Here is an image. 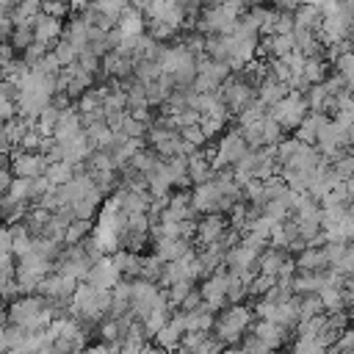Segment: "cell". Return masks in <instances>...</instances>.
<instances>
[{
    "label": "cell",
    "instance_id": "obj_1",
    "mask_svg": "<svg viewBox=\"0 0 354 354\" xmlns=\"http://www.w3.org/2000/svg\"><path fill=\"white\" fill-rule=\"evenodd\" d=\"M55 318H58L55 307L44 296H36V293L14 299L8 304V315H6L8 324H17V326H22L28 332H47Z\"/></svg>",
    "mask_w": 354,
    "mask_h": 354
},
{
    "label": "cell",
    "instance_id": "obj_2",
    "mask_svg": "<svg viewBox=\"0 0 354 354\" xmlns=\"http://www.w3.org/2000/svg\"><path fill=\"white\" fill-rule=\"evenodd\" d=\"M69 307H72V313L77 318H83L88 324L100 321L113 307V290H102V288H94L91 282H80L75 296H72V301H69Z\"/></svg>",
    "mask_w": 354,
    "mask_h": 354
},
{
    "label": "cell",
    "instance_id": "obj_3",
    "mask_svg": "<svg viewBox=\"0 0 354 354\" xmlns=\"http://www.w3.org/2000/svg\"><path fill=\"white\" fill-rule=\"evenodd\" d=\"M158 64H160V72L174 77L177 86H188L196 80V55L185 44L163 47L158 55Z\"/></svg>",
    "mask_w": 354,
    "mask_h": 354
},
{
    "label": "cell",
    "instance_id": "obj_4",
    "mask_svg": "<svg viewBox=\"0 0 354 354\" xmlns=\"http://www.w3.org/2000/svg\"><path fill=\"white\" fill-rule=\"evenodd\" d=\"M216 337L227 346L238 343L243 332H252V310L243 304H230L218 318H216Z\"/></svg>",
    "mask_w": 354,
    "mask_h": 354
},
{
    "label": "cell",
    "instance_id": "obj_5",
    "mask_svg": "<svg viewBox=\"0 0 354 354\" xmlns=\"http://www.w3.org/2000/svg\"><path fill=\"white\" fill-rule=\"evenodd\" d=\"M241 22V8L230 6V3H213L202 11L196 28L205 30V33H213V36H230Z\"/></svg>",
    "mask_w": 354,
    "mask_h": 354
},
{
    "label": "cell",
    "instance_id": "obj_6",
    "mask_svg": "<svg viewBox=\"0 0 354 354\" xmlns=\"http://www.w3.org/2000/svg\"><path fill=\"white\" fill-rule=\"evenodd\" d=\"M47 271H50V260L36 254V252H28L25 257H17V288L22 296L33 293L41 288V282L47 279Z\"/></svg>",
    "mask_w": 354,
    "mask_h": 354
},
{
    "label": "cell",
    "instance_id": "obj_7",
    "mask_svg": "<svg viewBox=\"0 0 354 354\" xmlns=\"http://www.w3.org/2000/svg\"><path fill=\"white\" fill-rule=\"evenodd\" d=\"M47 332L53 337V351L55 354H77L83 348V343H86V332L75 318L58 315Z\"/></svg>",
    "mask_w": 354,
    "mask_h": 354
},
{
    "label": "cell",
    "instance_id": "obj_8",
    "mask_svg": "<svg viewBox=\"0 0 354 354\" xmlns=\"http://www.w3.org/2000/svg\"><path fill=\"white\" fill-rule=\"evenodd\" d=\"M254 315L257 321H274L285 329L296 326L301 321V313H299V299H260L257 307H254Z\"/></svg>",
    "mask_w": 354,
    "mask_h": 354
},
{
    "label": "cell",
    "instance_id": "obj_9",
    "mask_svg": "<svg viewBox=\"0 0 354 354\" xmlns=\"http://www.w3.org/2000/svg\"><path fill=\"white\" fill-rule=\"evenodd\" d=\"M230 64L216 61V58H199L196 61V80H194V91L199 94H216L221 91V86L230 80Z\"/></svg>",
    "mask_w": 354,
    "mask_h": 354
},
{
    "label": "cell",
    "instance_id": "obj_10",
    "mask_svg": "<svg viewBox=\"0 0 354 354\" xmlns=\"http://www.w3.org/2000/svg\"><path fill=\"white\" fill-rule=\"evenodd\" d=\"M249 149H252V147H249V141L243 138V133H241V130H230V133L221 136V141H218V147L213 149L210 160H213L216 169H224V166L232 169L235 163H241V160L246 158Z\"/></svg>",
    "mask_w": 354,
    "mask_h": 354
},
{
    "label": "cell",
    "instance_id": "obj_11",
    "mask_svg": "<svg viewBox=\"0 0 354 354\" xmlns=\"http://www.w3.org/2000/svg\"><path fill=\"white\" fill-rule=\"evenodd\" d=\"M307 111H310L307 97H301L299 91H290L282 102H277V105L271 108L268 116H271L274 122H279L282 130H296V127L307 119Z\"/></svg>",
    "mask_w": 354,
    "mask_h": 354
},
{
    "label": "cell",
    "instance_id": "obj_12",
    "mask_svg": "<svg viewBox=\"0 0 354 354\" xmlns=\"http://www.w3.org/2000/svg\"><path fill=\"white\" fill-rule=\"evenodd\" d=\"M8 163H11L14 177H25V180L41 177V174L47 171V166H50L47 155H41V152H28V149L11 152V155H8Z\"/></svg>",
    "mask_w": 354,
    "mask_h": 354
},
{
    "label": "cell",
    "instance_id": "obj_13",
    "mask_svg": "<svg viewBox=\"0 0 354 354\" xmlns=\"http://www.w3.org/2000/svg\"><path fill=\"white\" fill-rule=\"evenodd\" d=\"M221 100L227 102V108H232V111H243L246 105H252L257 97H254V88H252V83L243 77V75H238V77H232L230 75V80L221 86Z\"/></svg>",
    "mask_w": 354,
    "mask_h": 354
},
{
    "label": "cell",
    "instance_id": "obj_14",
    "mask_svg": "<svg viewBox=\"0 0 354 354\" xmlns=\"http://www.w3.org/2000/svg\"><path fill=\"white\" fill-rule=\"evenodd\" d=\"M199 293H202L205 307H210V310H221L224 304H230V274H224V271L210 274V277L202 282Z\"/></svg>",
    "mask_w": 354,
    "mask_h": 354
},
{
    "label": "cell",
    "instance_id": "obj_15",
    "mask_svg": "<svg viewBox=\"0 0 354 354\" xmlns=\"http://www.w3.org/2000/svg\"><path fill=\"white\" fill-rule=\"evenodd\" d=\"M122 277H124V274H122V268L116 266L113 257H100V260L91 266L86 282H91L94 288H102V290H113V288L122 282Z\"/></svg>",
    "mask_w": 354,
    "mask_h": 354
},
{
    "label": "cell",
    "instance_id": "obj_16",
    "mask_svg": "<svg viewBox=\"0 0 354 354\" xmlns=\"http://www.w3.org/2000/svg\"><path fill=\"white\" fill-rule=\"evenodd\" d=\"M227 218L221 216V213H210V216H205L199 224H196V241L207 249V246H216V243H224V238H227Z\"/></svg>",
    "mask_w": 354,
    "mask_h": 354
},
{
    "label": "cell",
    "instance_id": "obj_17",
    "mask_svg": "<svg viewBox=\"0 0 354 354\" xmlns=\"http://www.w3.org/2000/svg\"><path fill=\"white\" fill-rule=\"evenodd\" d=\"M33 33H36V41L44 44V47H55L61 39H64V25L58 17H50V14H39L36 22H33Z\"/></svg>",
    "mask_w": 354,
    "mask_h": 354
},
{
    "label": "cell",
    "instance_id": "obj_18",
    "mask_svg": "<svg viewBox=\"0 0 354 354\" xmlns=\"http://www.w3.org/2000/svg\"><path fill=\"white\" fill-rule=\"evenodd\" d=\"M185 321H183V313H177V315H171L169 318V324L155 335V343H158V348H163V351H174V348H180L183 346V340H185Z\"/></svg>",
    "mask_w": 354,
    "mask_h": 354
},
{
    "label": "cell",
    "instance_id": "obj_19",
    "mask_svg": "<svg viewBox=\"0 0 354 354\" xmlns=\"http://www.w3.org/2000/svg\"><path fill=\"white\" fill-rule=\"evenodd\" d=\"M83 130H86L83 116L77 111H72V108H64L61 116H58V122H55V127H53V138L64 144V141H72L75 136H80Z\"/></svg>",
    "mask_w": 354,
    "mask_h": 354
},
{
    "label": "cell",
    "instance_id": "obj_20",
    "mask_svg": "<svg viewBox=\"0 0 354 354\" xmlns=\"http://www.w3.org/2000/svg\"><path fill=\"white\" fill-rule=\"evenodd\" d=\"M221 340L213 335H207V332H191V335H185V340H183V346H180V351L183 354H221Z\"/></svg>",
    "mask_w": 354,
    "mask_h": 354
},
{
    "label": "cell",
    "instance_id": "obj_21",
    "mask_svg": "<svg viewBox=\"0 0 354 354\" xmlns=\"http://www.w3.org/2000/svg\"><path fill=\"white\" fill-rule=\"evenodd\" d=\"M288 94H290V86L282 83V80H277L274 75H266L263 83L257 86V100H260L266 108H274V105L282 102Z\"/></svg>",
    "mask_w": 354,
    "mask_h": 354
},
{
    "label": "cell",
    "instance_id": "obj_22",
    "mask_svg": "<svg viewBox=\"0 0 354 354\" xmlns=\"http://www.w3.org/2000/svg\"><path fill=\"white\" fill-rule=\"evenodd\" d=\"M191 252H194V249H191V243H188V241H183V238L155 241V257H158L160 263H177V260L188 257Z\"/></svg>",
    "mask_w": 354,
    "mask_h": 354
},
{
    "label": "cell",
    "instance_id": "obj_23",
    "mask_svg": "<svg viewBox=\"0 0 354 354\" xmlns=\"http://www.w3.org/2000/svg\"><path fill=\"white\" fill-rule=\"evenodd\" d=\"M296 268L299 271H326L329 268V257L324 246H307L304 252L296 254Z\"/></svg>",
    "mask_w": 354,
    "mask_h": 354
},
{
    "label": "cell",
    "instance_id": "obj_24",
    "mask_svg": "<svg viewBox=\"0 0 354 354\" xmlns=\"http://www.w3.org/2000/svg\"><path fill=\"white\" fill-rule=\"evenodd\" d=\"M183 321H185V332H210L216 326L213 310L210 307H196V310H183Z\"/></svg>",
    "mask_w": 354,
    "mask_h": 354
},
{
    "label": "cell",
    "instance_id": "obj_25",
    "mask_svg": "<svg viewBox=\"0 0 354 354\" xmlns=\"http://www.w3.org/2000/svg\"><path fill=\"white\" fill-rule=\"evenodd\" d=\"M252 335H254L257 340H263L268 348H279V346L285 343L288 329L279 326V324H274V321H257V324L252 326Z\"/></svg>",
    "mask_w": 354,
    "mask_h": 354
},
{
    "label": "cell",
    "instance_id": "obj_26",
    "mask_svg": "<svg viewBox=\"0 0 354 354\" xmlns=\"http://www.w3.org/2000/svg\"><path fill=\"white\" fill-rule=\"evenodd\" d=\"M119 36L122 39H136V36H144V11L138 8H124V14L119 17V25H116Z\"/></svg>",
    "mask_w": 354,
    "mask_h": 354
},
{
    "label": "cell",
    "instance_id": "obj_27",
    "mask_svg": "<svg viewBox=\"0 0 354 354\" xmlns=\"http://www.w3.org/2000/svg\"><path fill=\"white\" fill-rule=\"evenodd\" d=\"M213 174H216V166H213L210 155L196 152V155H191V158H188V177H191L196 185L210 183V180H213Z\"/></svg>",
    "mask_w": 354,
    "mask_h": 354
},
{
    "label": "cell",
    "instance_id": "obj_28",
    "mask_svg": "<svg viewBox=\"0 0 354 354\" xmlns=\"http://www.w3.org/2000/svg\"><path fill=\"white\" fill-rule=\"evenodd\" d=\"M105 72L108 75H113V77H119V80H124V77H130V75H136V58H130V55H122V53H108L105 55Z\"/></svg>",
    "mask_w": 354,
    "mask_h": 354
},
{
    "label": "cell",
    "instance_id": "obj_29",
    "mask_svg": "<svg viewBox=\"0 0 354 354\" xmlns=\"http://www.w3.org/2000/svg\"><path fill=\"white\" fill-rule=\"evenodd\" d=\"M307 105H310V113L335 111V97H332V91L326 88V83H315V86L307 91Z\"/></svg>",
    "mask_w": 354,
    "mask_h": 354
},
{
    "label": "cell",
    "instance_id": "obj_30",
    "mask_svg": "<svg viewBox=\"0 0 354 354\" xmlns=\"http://www.w3.org/2000/svg\"><path fill=\"white\" fill-rule=\"evenodd\" d=\"M293 19H296V28H301V30H313V33H321L324 11H321L318 6H299V8H296V14H293Z\"/></svg>",
    "mask_w": 354,
    "mask_h": 354
},
{
    "label": "cell",
    "instance_id": "obj_31",
    "mask_svg": "<svg viewBox=\"0 0 354 354\" xmlns=\"http://www.w3.org/2000/svg\"><path fill=\"white\" fill-rule=\"evenodd\" d=\"M326 122V113H307V119L296 127V138L304 144H318V133Z\"/></svg>",
    "mask_w": 354,
    "mask_h": 354
},
{
    "label": "cell",
    "instance_id": "obj_32",
    "mask_svg": "<svg viewBox=\"0 0 354 354\" xmlns=\"http://www.w3.org/2000/svg\"><path fill=\"white\" fill-rule=\"evenodd\" d=\"M75 166L72 163H64V160H58V163H50L47 166V171H44V177L50 180V185L53 188H61V185H66L69 180H75Z\"/></svg>",
    "mask_w": 354,
    "mask_h": 354
},
{
    "label": "cell",
    "instance_id": "obj_33",
    "mask_svg": "<svg viewBox=\"0 0 354 354\" xmlns=\"http://www.w3.org/2000/svg\"><path fill=\"white\" fill-rule=\"evenodd\" d=\"M116 266L122 268L124 277H141V266H144V257H138V252H130V249H122L113 254Z\"/></svg>",
    "mask_w": 354,
    "mask_h": 354
},
{
    "label": "cell",
    "instance_id": "obj_34",
    "mask_svg": "<svg viewBox=\"0 0 354 354\" xmlns=\"http://www.w3.org/2000/svg\"><path fill=\"white\" fill-rule=\"evenodd\" d=\"M285 260H288L285 252H279V249H268V252L260 254V260H257V271L266 274V277H277L279 268L285 266Z\"/></svg>",
    "mask_w": 354,
    "mask_h": 354
},
{
    "label": "cell",
    "instance_id": "obj_35",
    "mask_svg": "<svg viewBox=\"0 0 354 354\" xmlns=\"http://www.w3.org/2000/svg\"><path fill=\"white\" fill-rule=\"evenodd\" d=\"M53 55H55V58H58V64L66 69V66L77 64V58H80V50H77V47H75V44H72V41L64 36V39H61V41L53 47Z\"/></svg>",
    "mask_w": 354,
    "mask_h": 354
},
{
    "label": "cell",
    "instance_id": "obj_36",
    "mask_svg": "<svg viewBox=\"0 0 354 354\" xmlns=\"http://www.w3.org/2000/svg\"><path fill=\"white\" fill-rule=\"evenodd\" d=\"M88 232H91V221L75 218V221H69V227H66L64 243H66V246H77V243H83V241L88 238Z\"/></svg>",
    "mask_w": 354,
    "mask_h": 354
},
{
    "label": "cell",
    "instance_id": "obj_37",
    "mask_svg": "<svg viewBox=\"0 0 354 354\" xmlns=\"http://www.w3.org/2000/svg\"><path fill=\"white\" fill-rule=\"evenodd\" d=\"M282 141V127H279V122H274L271 116H266L263 122H260V144L263 147H277Z\"/></svg>",
    "mask_w": 354,
    "mask_h": 354
},
{
    "label": "cell",
    "instance_id": "obj_38",
    "mask_svg": "<svg viewBox=\"0 0 354 354\" xmlns=\"http://www.w3.org/2000/svg\"><path fill=\"white\" fill-rule=\"evenodd\" d=\"M313 86L315 83H324V77H326V61L321 58V55H313V58H307L304 61V72H301Z\"/></svg>",
    "mask_w": 354,
    "mask_h": 354
},
{
    "label": "cell",
    "instance_id": "obj_39",
    "mask_svg": "<svg viewBox=\"0 0 354 354\" xmlns=\"http://www.w3.org/2000/svg\"><path fill=\"white\" fill-rule=\"evenodd\" d=\"M33 41H36L33 25H17V28H14V33H11V44H14L17 50H22V53H25Z\"/></svg>",
    "mask_w": 354,
    "mask_h": 354
},
{
    "label": "cell",
    "instance_id": "obj_40",
    "mask_svg": "<svg viewBox=\"0 0 354 354\" xmlns=\"http://www.w3.org/2000/svg\"><path fill=\"white\" fill-rule=\"evenodd\" d=\"M335 66H337V75L346 80V86L354 88V50L343 53V55L335 61Z\"/></svg>",
    "mask_w": 354,
    "mask_h": 354
},
{
    "label": "cell",
    "instance_id": "obj_41",
    "mask_svg": "<svg viewBox=\"0 0 354 354\" xmlns=\"http://www.w3.org/2000/svg\"><path fill=\"white\" fill-rule=\"evenodd\" d=\"M191 290H194V282H177V285H169V290H166V296H169V304L174 307H183V301L191 296Z\"/></svg>",
    "mask_w": 354,
    "mask_h": 354
},
{
    "label": "cell",
    "instance_id": "obj_42",
    "mask_svg": "<svg viewBox=\"0 0 354 354\" xmlns=\"http://www.w3.org/2000/svg\"><path fill=\"white\" fill-rule=\"evenodd\" d=\"M69 8H72L69 0H41V11L50 17H58V19H64Z\"/></svg>",
    "mask_w": 354,
    "mask_h": 354
},
{
    "label": "cell",
    "instance_id": "obj_43",
    "mask_svg": "<svg viewBox=\"0 0 354 354\" xmlns=\"http://www.w3.org/2000/svg\"><path fill=\"white\" fill-rule=\"evenodd\" d=\"M183 133V138L188 141V144H194V147H202L205 141H207V136H205V130H202V124H194V127H185V130H180Z\"/></svg>",
    "mask_w": 354,
    "mask_h": 354
},
{
    "label": "cell",
    "instance_id": "obj_44",
    "mask_svg": "<svg viewBox=\"0 0 354 354\" xmlns=\"http://www.w3.org/2000/svg\"><path fill=\"white\" fill-rule=\"evenodd\" d=\"M274 348H268L263 340H257L254 335H249L246 340H243V351L241 354H271Z\"/></svg>",
    "mask_w": 354,
    "mask_h": 354
},
{
    "label": "cell",
    "instance_id": "obj_45",
    "mask_svg": "<svg viewBox=\"0 0 354 354\" xmlns=\"http://www.w3.org/2000/svg\"><path fill=\"white\" fill-rule=\"evenodd\" d=\"M346 299H348V304H354V279H348V285H346Z\"/></svg>",
    "mask_w": 354,
    "mask_h": 354
},
{
    "label": "cell",
    "instance_id": "obj_46",
    "mask_svg": "<svg viewBox=\"0 0 354 354\" xmlns=\"http://www.w3.org/2000/svg\"><path fill=\"white\" fill-rule=\"evenodd\" d=\"M94 3H100V0H94Z\"/></svg>",
    "mask_w": 354,
    "mask_h": 354
},
{
    "label": "cell",
    "instance_id": "obj_47",
    "mask_svg": "<svg viewBox=\"0 0 354 354\" xmlns=\"http://www.w3.org/2000/svg\"><path fill=\"white\" fill-rule=\"evenodd\" d=\"M351 94H354V88H351Z\"/></svg>",
    "mask_w": 354,
    "mask_h": 354
}]
</instances>
